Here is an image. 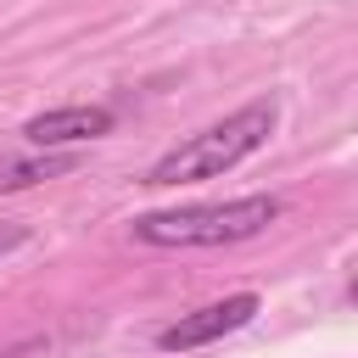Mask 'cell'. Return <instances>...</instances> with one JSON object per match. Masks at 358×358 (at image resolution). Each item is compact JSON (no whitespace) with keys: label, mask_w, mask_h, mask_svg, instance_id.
Segmentation results:
<instances>
[{"label":"cell","mask_w":358,"mask_h":358,"mask_svg":"<svg viewBox=\"0 0 358 358\" xmlns=\"http://www.w3.org/2000/svg\"><path fill=\"white\" fill-rule=\"evenodd\" d=\"M274 123H280L274 95H257V101H246L241 112H229L224 123H213V129H201V134L179 140L173 151H162V157L151 162L145 185H190V179H218V173H229L235 162H246L252 151H263V145H268V134H274Z\"/></svg>","instance_id":"6da1fadb"},{"label":"cell","mask_w":358,"mask_h":358,"mask_svg":"<svg viewBox=\"0 0 358 358\" xmlns=\"http://www.w3.org/2000/svg\"><path fill=\"white\" fill-rule=\"evenodd\" d=\"M280 213H285V201L263 196V190L235 196V201H190V207H168V213H140L134 241H145V246H229V241L263 235Z\"/></svg>","instance_id":"7a4b0ae2"},{"label":"cell","mask_w":358,"mask_h":358,"mask_svg":"<svg viewBox=\"0 0 358 358\" xmlns=\"http://www.w3.org/2000/svg\"><path fill=\"white\" fill-rule=\"evenodd\" d=\"M252 319H257V296H252V291H235V296L207 302V308L185 313L179 324L157 330V347H162V352H190V347H207V341H218V336H229V330H241V324H252Z\"/></svg>","instance_id":"3957f363"},{"label":"cell","mask_w":358,"mask_h":358,"mask_svg":"<svg viewBox=\"0 0 358 358\" xmlns=\"http://www.w3.org/2000/svg\"><path fill=\"white\" fill-rule=\"evenodd\" d=\"M101 134H112V106H50V112H39V117L22 123V140L39 145V151L101 140Z\"/></svg>","instance_id":"277c9868"},{"label":"cell","mask_w":358,"mask_h":358,"mask_svg":"<svg viewBox=\"0 0 358 358\" xmlns=\"http://www.w3.org/2000/svg\"><path fill=\"white\" fill-rule=\"evenodd\" d=\"M78 157H67V151H45V157H0V190H28V185H39V179H56V173H67Z\"/></svg>","instance_id":"5b68a950"},{"label":"cell","mask_w":358,"mask_h":358,"mask_svg":"<svg viewBox=\"0 0 358 358\" xmlns=\"http://www.w3.org/2000/svg\"><path fill=\"white\" fill-rule=\"evenodd\" d=\"M22 241H28V224H0V257H6V252H17Z\"/></svg>","instance_id":"8992f818"}]
</instances>
